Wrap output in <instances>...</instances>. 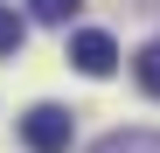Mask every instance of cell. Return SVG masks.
<instances>
[{"instance_id": "1", "label": "cell", "mask_w": 160, "mask_h": 153, "mask_svg": "<svg viewBox=\"0 0 160 153\" xmlns=\"http://www.w3.org/2000/svg\"><path fill=\"white\" fill-rule=\"evenodd\" d=\"M21 146L28 153H70V111L63 105H35L21 118Z\"/></svg>"}, {"instance_id": "2", "label": "cell", "mask_w": 160, "mask_h": 153, "mask_svg": "<svg viewBox=\"0 0 160 153\" xmlns=\"http://www.w3.org/2000/svg\"><path fill=\"white\" fill-rule=\"evenodd\" d=\"M70 63L84 70V76H112L118 70V42L104 35V28H77L70 35Z\"/></svg>"}, {"instance_id": "3", "label": "cell", "mask_w": 160, "mask_h": 153, "mask_svg": "<svg viewBox=\"0 0 160 153\" xmlns=\"http://www.w3.org/2000/svg\"><path fill=\"white\" fill-rule=\"evenodd\" d=\"M91 153H160V132H104Z\"/></svg>"}, {"instance_id": "4", "label": "cell", "mask_w": 160, "mask_h": 153, "mask_svg": "<svg viewBox=\"0 0 160 153\" xmlns=\"http://www.w3.org/2000/svg\"><path fill=\"white\" fill-rule=\"evenodd\" d=\"M132 76H139V91H146V97H160V42H146L139 56H132Z\"/></svg>"}, {"instance_id": "5", "label": "cell", "mask_w": 160, "mask_h": 153, "mask_svg": "<svg viewBox=\"0 0 160 153\" xmlns=\"http://www.w3.org/2000/svg\"><path fill=\"white\" fill-rule=\"evenodd\" d=\"M21 42H28V21H21L14 7H0V56H14Z\"/></svg>"}, {"instance_id": "6", "label": "cell", "mask_w": 160, "mask_h": 153, "mask_svg": "<svg viewBox=\"0 0 160 153\" xmlns=\"http://www.w3.org/2000/svg\"><path fill=\"white\" fill-rule=\"evenodd\" d=\"M77 7H84V0H28V14H35V21H70Z\"/></svg>"}]
</instances>
